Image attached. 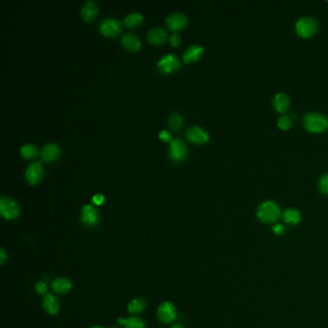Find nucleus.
<instances>
[{"label":"nucleus","instance_id":"nucleus-1","mask_svg":"<svg viewBox=\"0 0 328 328\" xmlns=\"http://www.w3.org/2000/svg\"><path fill=\"white\" fill-rule=\"evenodd\" d=\"M304 128L311 133H321L327 129L328 119L320 113H308L303 118Z\"/></svg>","mask_w":328,"mask_h":328},{"label":"nucleus","instance_id":"nucleus-2","mask_svg":"<svg viewBox=\"0 0 328 328\" xmlns=\"http://www.w3.org/2000/svg\"><path fill=\"white\" fill-rule=\"evenodd\" d=\"M281 216V211L273 201H264L257 209V218L266 223L275 222Z\"/></svg>","mask_w":328,"mask_h":328},{"label":"nucleus","instance_id":"nucleus-3","mask_svg":"<svg viewBox=\"0 0 328 328\" xmlns=\"http://www.w3.org/2000/svg\"><path fill=\"white\" fill-rule=\"evenodd\" d=\"M318 21L312 17L300 18L296 22V32L299 37L307 39L316 34L318 30Z\"/></svg>","mask_w":328,"mask_h":328},{"label":"nucleus","instance_id":"nucleus-4","mask_svg":"<svg viewBox=\"0 0 328 328\" xmlns=\"http://www.w3.org/2000/svg\"><path fill=\"white\" fill-rule=\"evenodd\" d=\"M0 213L5 219H16L19 216L20 208L14 199L2 197L0 199Z\"/></svg>","mask_w":328,"mask_h":328},{"label":"nucleus","instance_id":"nucleus-5","mask_svg":"<svg viewBox=\"0 0 328 328\" xmlns=\"http://www.w3.org/2000/svg\"><path fill=\"white\" fill-rule=\"evenodd\" d=\"M169 154L170 159L180 162L187 156V147L185 143L179 138L172 139L169 143Z\"/></svg>","mask_w":328,"mask_h":328},{"label":"nucleus","instance_id":"nucleus-6","mask_svg":"<svg viewBox=\"0 0 328 328\" xmlns=\"http://www.w3.org/2000/svg\"><path fill=\"white\" fill-rule=\"evenodd\" d=\"M81 219L83 223L88 227L96 226L100 221V215L97 209L92 205L87 204L82 208L81 212Z\"/></svg>","mask_w":328,"mask_h":328},{"label":"nucleus","instance_id":"nucleus-7","mask_svg":"<svg viewBox=\"0 0 328 328\" xmlns=\"http://www.w3.org/2000/svg\"><path fill=\"white\" fill-rule=\"evenodd\" d=\"M157 66L163 72H170L172 70H177L180 67V61L173 54H166L158 61Z\"/></svg>","mask_w":328,"mask_h":328},{"label":"nucleus","instance_id":"nucleus-8","mask_svg":"<svg viewBox=\"0 0 328 328\" xmlns=\"http://www.w3.org/2000/svg\"><path fill=\"white\" fill-rule=\"evenodd\" d=\"M158 318L164 323H169L176 318V310L169 302L162 303L158 308Z\"/></svg>","mask_w":328,"mask_h":328},{"label":"nucleus","instance_id":"nucleus-9","mask_svg":"<svg viewBox=\"0 0 328 328\" xmlns=\"http://www.w3.org/2000/svg\"><path fill=\"white\" fill-rule=\"evenodd\" d=\"M120 29V21L113 18H105L100 22V31L106 36H115Z\"/></svg>","mask_w":328,"mask_h":328},{"label":"nucleus","instance_id":"nucleus-10","mask_svg":"<svg viewBox=\"0 0 328 328\" xmlns=\"http://www.w3.org/2000/svg\"><path fill=\"white\" fill-rule=\"evenodd\" d=\"M188 19L185 14L181 12H174L168 16L166 22L169 29L178 30L183 28L187 24Z\"/></svg>","mask_w":328,"mask_h":328},{"label":"nucleus","instance_id":"nucleus-11","mask_svg":"<svg viewBox=\"0 0 328 328\" xmlns=\"http://www.w3.org/2000/svg\"><path fill=\"white\" fill-rule=\"evenodd\" d=\"M187 138L195 144H204L209 139V134L199 126H192L186 131Z\"/></svg>","mask_w":328,"mask_h":328},{"label":"nucleus","instance_id":"nucleus-12","mask_svg":"<svg viewBox=\"0 0 328 328\" xmlns=\"http://www.w3.org/2000/svg\"><path fill=\"white\" fill-rule=\"evenodd\" d=\"M42 176V169L39 162L31 163L25 170V179L30 184H36Z\"/></svg>","mask_w":328,"mask_h":328},{"label":"nucleus","instance_id":"nucleus-13","mask_svg":"<svg viewBox=\"0 0 328 328\" xmlns=\"http://www.w3.org/2000/svg\"><path fill=\"white\" fill-rule=\"evenodd\" d=\"M60 149L57 145L55 144H46L40 150V156L42 160L46 162H51L57 159L59 157Z\"/></svg>","mask_w":328,"mask_h":328},{"label":"nucleus","instance_id":"nucleus-14","mask_svg":"<svg viewBox=\"0 0 328 328\" xmlns=\"http://www.w3.org/2000/svg\"><path fill=\"white\" fill-rule=\"evenodd\" d=\"M290 98L284 92H278L273 98V107L279 113H286L290 108Z\"/></svg>","mask_w":328,"mask_h":328},{"label":"nucleus","instance_id":"nucleus-15","mask_svg":"<svg viewBox=\"0 0 328 328\" xmlns=\"http://www.w3.org/2000/svg\"><path fill=\"white\" fill-rule=\"evenodd\" d=\"M121 43L123 44V46L125 49L132 50V51L139 50V45H140L138 36L131 32H127V33L123 34V36L121 37Z\"/></svg>","mask_w":328,"mask_h":328},{"label":"nucleus","instance_id":"nucleus-16","mask_svg":"<svg viewBox=\"0 0 328 328\" xmlns=\"http://www.w3.org/2000/svg\"><path fill=\"white\" fill-rule=\"evenodd\" d=\"M147 36H148V39L150 42H152L154 44H159L166 39L167 32L163 27L156 26V27H153L149 30Z\"/></svg>","mask_w":328,"mask_h":328},{"label":"nucleus","instance_id":"nucleus-17","mask_svg":"<svg viewBox=\"0 0 328 328\" xmlns=\"http://www.w3.org/2000/svg\"><path fill=\"white\" fill-rule=\"evenodd\" d=\"M202 52H203V48L201 45L193 44V45H191L187 50L184 51L183 59L187 63L195 62V61L199 60V57L202 54Z\"/></svg>","mask_w":328,"mask_h":328},{"label":"nucleus","instance_id":"nucleus-18","mask_svg":"<svg viewBox=\"0 0 328 328\" xmlns=\"http://www.w3.org/2000/svg\"><path fill=\"white\" fill-rule=\"evenodd\" d=\"M42 306L45 310V312H48L50 315H55L59 311V301L52 295H46L43 298Z\"/></svg>","mask_w":328,"mask_h":328},{"label":"nucleus","instance_id":"nucleus-19","mask_svg":"<svg viewBox=\"0 0 328 328\" xmlns=\"http://www.w3.org/2000/svg\"><path fill=\"white\" fill-rule=\"evenodd\" d=\"M98 14V6L97 4L92 1L89 0L87 1L81 9V16L85 20H90L95 19V17Z\"/></svg>","mask_w":328,"mask_h":328},{"label":"nucleus","instance_id":"nucleus-20","mask_svg":"<svg viewBox=\"0 0 328 328\" xmlns=\"http://www.w3.org/2000/svg\"><path fill=\"white\" fill-rule=\"evenodd\" d=\"M52 289L57 294H67L71 289V283L69 279L57 278L52 282Z\"/></svg>","mask_w":328,"mask_h":328},{"label":"nucleus","instance_id":"nucleus-21","mask_svg":"<svg viewBox=\"0 0 328 328\" xmlns=\"http://www.w3.org/2000/svg\"><path fill=\"white\" fill-rule=\"evenodd\" d=\"M282 218L284 219V221L289 224L296 225L300 221L301 216L297 209L289 208L284 211V213L282 214Z\"/></svg>","mask_w":328,"mask_h":328},{"label":"nucleus","instance_id":"nucleus-22","mask_svg":"<svg viewBox=\"0 0 328 328\" xmlns=\"http://www.w3.org/2000/svg\"><path fill=\"white\" fill-rule=\"evenodd\" d=\"M20 154L22 155V157L26 158V159H32L34 157L37 156L38 154V149L31 144H26L24 146L21 147L20 149Z\"/></svg>","mask_w":328,"mask_h":328},{"label":"nucleus","instance_id":"nucleus-23","mask_svg":"<svg viewBox=\"0 0 328 328\" xmlns=\"http://www.w3.org/2000/svg\"><path fill=\"white\" fill-rule=\"evenodd\" d=\"M146 303L142 298H135L128 304V311L131 314H139L145 309Z\"/></svg>","mask_w":328,"mask_h":328},{"label":"nucleus","instance_id":"nucleus-24","mask_svg":"<svg viewBox=\"0 0 328 328\" xmlns=\"http://www.w3.org/2000/svg\"><path fill=\"white\" fill-rule=\"evenodd\" d=\"M143 20V17L142 15L138 13V12H133L128 14L125 19H124V24L128 27H134L136 25H138L140 23V21Z\"/></svg>","mask_w":328,"mask_h":328},{"label":"nucleus","instance_id":"nucleus-25","mask_svg":"<svg viewBox=\"0 0 328 328\" xmlns=\"http://www.w3.org/2000/svg\"><path fill=\"white\" fill-rule=\"evenodd\" d=\"M182 122H183V118H182L181 114L173 113L169 116L168 125L170 129L176 131L182 126Z\"/></svg>","mask_w":328,"mask_h":328},{"label":"nucleus","instance_id":"nucleus-26","mask_svg":"<svg viewBox=\"0 0 328 328\" xmlns=\"http://www.w3.org/2000/svg\"><path fill=\"white\" fill-rule=\"evenodd\" d=\"M277 126H278L279 129L283 130V131L290 129L292 127L291 117H289L288 115H285V114L281 115L277 119Z\"/></svg>","mask_w":328,"mask_h":328},{"label":"nucleus","instance_id":"nucleus-27","mask_svg":"<svg viewBox=\"0 0 328 328\" xmlns=\"http://www.w3.org/2000/svg\"><path fill=\"white\" fill-rule=\"evenodd\" d=\"M124 325L126 328H146L145 322L139 318H129L125 319Z\"/></svg>","mask_w":328,"mask_h":328},{"label":"nucleus","instance_id":"nucleus-28","mask_svg":"<svg viewBox=\"0 0 328 328\" xmlns=\"http://www.w3.org/2000/svg\"><path fill=\"white\" fill-rule=\"evenodd\" d=\"M318 189L322 194L328 195V173L323 174L319 179V181H318Z\"/></svg>","mask_w":328,"mask_h":328},{"label":"nucleus","instance_id":"nucleus-29","mask_svg":"<svg viewBox=\"0 0 328 328\" xmlns=\"http://www.w3.org/2000/svg\"><path fill=\"white\" fill-rule=\"evenodd\" d=\"M48 291V286L44 282H38L36 284V292L39 294V295H44Z\"/></svg>","mask_w":328,"mask_h":328},{"label":"nucleus","instance_id":"nucleus-30","mask_svg":"<svg viewBox=\"0 0 328 328\" xmlns=\"http://www.w3.org/2000/svg\"><path fill=\"white\" fill-rule=\"evenodd\" d=\"M169 42L172 46H177L180 42V36L177 33H173L170 38H169Z\"/></svg>","mask_w":328,"mask_h":328},{"label":"nucleus","instance_id":"nucleus-31","mask_svg":"<svg viewBox=\"0 0 328 328\" xmlns=\"http://www.w3.org/2000/svg\"><path fill=\"white\" fill-rule=\"evenodd\" d=\"M272 231H273V233H274L275 235L279 236V235H282V234L284 233L285 228H284V226H283L282 224H275V225L272 227Z\"/></svg>","mask_w":328,"mask_h":328},{"label":"nucleus","instance_id":"nucleus-32","mask_svg":"<svg viewBox=\"0 0 328 328\" xmlns=\"http://www.w3.org/2000/svg\"><path fill=\"white\" fill-rule=\"evenodd\" d=\"M103 200H104V198H103V196L100 195V194L95 195V196L92 197V202H93L95 204H97V205H100V204H101V203L103 202Z\"/></svg>","mask_w":328,"mask_h":328},{"label":"nucleus","instance_id":"nucleus-33","mask_svg":"<svg viewBox=\"0 0 328 328\" xmlns=\"http://www.w3.org/2000/svg\"><path fill=\"white\" fill-rule=\"evenodd\" d=\"M159 137L164 140H169L170 139V134L167 130H161L159 133Z\"/></svg>","mask_w":328,"mask_h":328},{"label":"nucleus","instance_id":"nucleus-34","mask_svg":"<svg viewBox=\"0 0 328 328\" xmlns=\"http://www.w3.org/2000/svg\"><path fill=\"white\" fill-rule=\"evenodd\" d=\"M6 259H7L6 251H5V249H1V251H0V263H1V265H4Z\"/></svg>","mask_w":328,"mask_h":328},{"label":"nucleus","instance_id":"nucleus-35","mask_svg":"<svg viewBox=\"0 0 328 328\" xmlns=\"http://www.w3.org/2000/svg\"><path fill=\"white\" fill-rule=\"evenodd\" d=\"M172 328H184V327H183V326H182L181 324H176V325H174V326H173V327Z\"/></svg>","mask_w":328,"mask_h":328},{"label":"nucleus","instance_id":"nucleus-36","mask_svg":"<svg viewBox=\"0 0 328 328\" xmlns=\"http://www.w3.org/2000/svg\"><path fill=\"white\" fill-rule=\"evenodd\" d=\"M93 328H103V327H100V326H97V327H93Z\"/></svg>","mask_w":328,"mask_h":328}]
</instances>
